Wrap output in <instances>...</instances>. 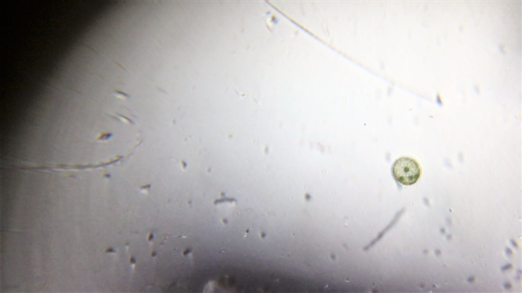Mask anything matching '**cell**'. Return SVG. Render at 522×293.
<instances>
[{
  "label": "cell",
  "mask_w": 522,
  "mask_h": 293,
  "mask_svg": "<svg viewBox=\"0 0 522 293\" xmlns=\"http://www.w3.org/2000/svg\"><path fill=\"white\" fill-rule=\"evenodd\" d=\"M113 93L116 96H117V97H118L119 98H121V99H126V98H128L129 97V96L127 94H126V93H124V92H123L122 91H118V90H115L114 91Z\"/></svg>",
  "instance_id": "cell-2"
},
{
  "label": "cell",
  "mask_w": 522,
  "mask_h": 293,
  "mask_svg": "<svg viewBox=\"0 0 522 293\" xmlns=\"http://www.w3.org/2000/svg\"><path fill=\"white\" fill-rule=\"evenodd\" d=\"M421 168L415 160L404 157L396 160L392 167L394 179L399 183L411 185L418 180L421 175Z\"/></svg>",
  "instance_id": "cell-1"
}]
</instances>
